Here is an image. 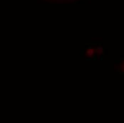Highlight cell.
I'll use <instances>...</instances> for the list:
<instances>
[{"label": "cell", "mask_w": 124, "mask_h": 123, "mask_svg": "<svg viewBox=\"0 0 124 123\" xmlns=\"http://www.w3.org/2000/svg\"><path fill=\"white\" fill-rule=\"evenodd\" d=\"M93 49H90V50H88V51H87V54L89 56H91L92 55H93Z\"/></svg>", "instance_id": "cell-1"}]
</instances>
